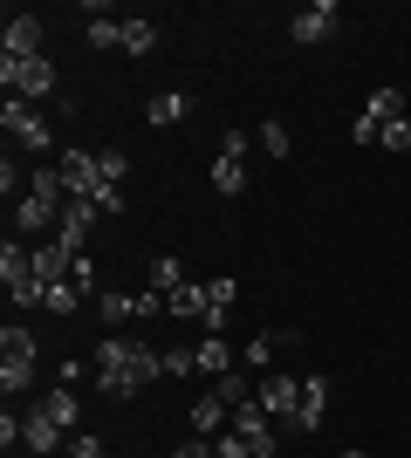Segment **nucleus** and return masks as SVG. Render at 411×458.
Segmentation results:
<instances>
[{
	"label": "nucleus",
	"mask_w": 411,
	"mask_h": 458,
	"mask_svg": "<svg viewBox=\"0 0 411 458\" xmlns=\"http://www.w3.org/2000/svg\"><path fill=\"white\" fill-rule=\"evenodd\" d=\"M158 377H165V349L124 343V335L97 343V390H103V397H137V390L158 383Z\"/></svg>",
	"instance_id": "obj_1"
},
{
	"label": "nucleus",
	"mask_w": 411,
	"mask_h": 458,
	"mask_svg": "<svg viewBox=\"0 0 411 458\" xmlns=\"http://www.w3.org/2000/svg\"><path fill=\"white\" fill-rule=\"evenodd\" d=\"M62 206H69V178H62V165H41V172H28V191H21V233H48L62 226Z\"/></svg>",
	"instance_id": "obj_2"
},
{
	"label": "nucleus",
	"mask_w": 411,
	"mask_h": 458,
	"mask_svg": "<svg viewBox=\"0 0 411 458\" xmlns=\"http://www.w3.org/2000/svg\"><path fill=\"white\" fill-rule=\"evenodd\" d=\"M35 356H41V343L21 322L0 328V390H7V397H28V390H35Z\"/></svg>",
	"instance_id": "obj_3"
},
{
	"label": "nucleus",
	"mask_w": 411,
	"mask_h": 458,
	"mask_svg": "<svg viewBox=\"0 0 411 458\" xmlns=\"http://www.w3.org/2000/svg\"><path fill=\"white\" fill-rule=\"evenodd\" d=\"M0 82L21 103H41V96H56V62L48 55H0Z\"/></svg>",
	"instance_id": "obj_4"
},
{
	"label": "nucleus",
	"mask_w": 411,
	"mask_h": 458,
	"mask_svg": "<svg viewBox=\"0 0 411 458\" xmlns=\"http://www.w3.org/2000/svg\"><path fill=\"white\" fill-rule=\"evenodd\" d=\"M0 131L14 137L21 151H48V144H56V131H48V116H41L35 103H21V96H7V110H0Z\"/></svg>",
	"instance_id": "obj_5"
},
{
	"label": "nucleus",
	"mask_w": 411,
	"mask_h": 458,
	"mask_svg": "<svg viewBox=\"0 0 411 458\" xmlns=\"http://www.w3.org/2000/svg\"><path fill=\"white\" fill-rule=\"evenodd\" d=\"M254 403L268 411V418H295V403H302V377H288V369H268V377L254 383Z\"/></svg>",
	"instance_id": "obj_6"
},
{
	"label": "nucleus",
	"mask_w": 411,
	"mask_h": 458,
	"mask_svg": "<svg viewBox=\"0 0 411 458\" xmlns=\"http://www.w3.org/2000/svg\"><path fill=\"white\" fill-rule=\"evenodd\" d=\"M330 35H336V0H309V7L288 21V41H295V48H315V41H330Z\"/></svg>",
	"instance_id": "obj_7"
},
{
	"label": "nucleus",
	"mask_w": 411,
	"mask_h": 458,
	"mask_svg": "<svg viewBox=\"0 0 411 458\" xmlns=\"http://www.w3.org/2000/svg\"><path fill=\"white\" fill-rule=\"evenodd\" d=\"M62 178H69V199H97V191H103V165H97V151L69 144V151H62Z\"/></svg>",
	"instance_id": "obj_8"
},
{
	"label": "nucleus",
	"mask_w": 411,
	"mask_h": 458,
	"mask_svg": "<svg viewBox=\"0 0 411 458\" xmlns=\"http://www.w3.org/2000/svg\"><path fill=\"white\" fill-rule=\"evenodd\" d=\"M234 431L254 445V458H274V452H281V438H274V418L261 411V403H240V411H234Z\"/></svg>",
	"instance_id": "obj_9"
},
{
	"label": "nucleus",
	"mask_w": 411,
	"mask_h": 458,
	"mask_svg": "<svg viewBox=\"0 0 411 458\" xmlns=\"http://www.w3.org/2000/svg\"><path fill=\"white\" fill-rule=\"evenodd\" d=\"M322 411H330V377H302V403H295V431L309 438V431H322Z\"/></svg>",
	"instance_id": "obj_10"
},
{
	"label": "nucleus",
	"mask_w": 411,
	"mask_h": 458,
	"mask_svg": "<svg viewBox=\"0 0 411 458\" xmlns=\"http://www.w3.org/2000/svg\"><path fill=\"white\" fill-rule=\"evenodd\" d=\"M35 253V281L41 287H69V267H76V253L62 247V240H41V247H28Z\"/></svg>",
	"instance_id": "obj_11"
},
{
	"label": "nucleus",
	"mask_w": 411,
	"mask_h": 458,
	"mask_svg": "<svg viewBox=\"0 0 411 458\" xmlns=\"http://www.w3.org/2000/svg\"><path fill=\"white\" fill-rule=\"evenodd\" d=\"M97 219H103V212L90 206V199H69V206H62V226H56V240H62L69 253H82V240H90V226H97Z\"/></svg>",
	"instance_id": "obj_12"
},
{
	"label": "nucleus",
	"mask_w": 411,
	"mask_h": 458,
	"mask_svg": "<svg viewBox=\"0 0 411 458\" xmlns=\"http://www.w3.org/2000/svg\"><path fill=\"white\" fill-rule=\"evenodd\" d=\"M21 445L48 458V452H56V445H62V424H56V418H48V411H41V403H35V411H21Z\"/></svg>",
	"instance_id": "obj_13"
},
{
	"label": "nucleus",
	"mask_w": 411,
	"mask_h": 458,
	"mask_svg": "<svg viewBox=\"0 0 411 458\" xmlns=\"http://www.w3.org/2000/svg\"><path fill=\"white\" fill-rule=\"evenodd\" d=\"M144 116H151L158 131H172V123H185V116H193V96H185V89H158L151 103H144Z\"/></svg>",
	"instance_id": "obj_14"
},
{
	"label": "nucleus",
	"mask_w": 411,
	"mask_h": 458,
	"mask_svg": "<svg viewBox=\"0 0 411 458\" xmlns=\"http://www.w3.org/2000/svg\"><path fill=\"white\" fill-rule=\"evenodd\" d=\"M165 315H178V322H206V281H185L165 294Z\"/></svg>",
	"instance_id": "obj_15"
},
{
	"label": "nucleus",
	"mask_w": 411,
	"mask_h": 458,
	"mask_svg": "<svg viewBox=\"0 0 411 458\" xmlns=\"http://www.w3.org/2000/svg\"><path fill=\"white\" fill-rule=\"evenodd\" d=\"M7 55H41V21L35 14H7Z\"/></svg>",
	"instance_id": "obj_16"
},
{
	"label": "nucleus",
	"mask_w": 411,
	"mask_h": 458,
	"mask_svg": "<svg viewBox=\"0 0 411 458\" xmlns=\"http://www.w3.org/2000/svg\"><path fill=\"white\" fill-rule=\"evenodd\" d=\"M0 281H7V287L35 281V253L21 247V240H7V247H0Z\"/></svg>",
	"instance_id": "obj_17"
},
{
	"label": "nucleus",
	"mask_w": 411,
	"mask_h": 458,
	"mask_svg": "<svg viewBox=\"0 0 411 458\" xmlns=\"http://www.w3.org/2000/svg\"><path fill=\"white\" fill-rule=\"evenodd\" d=\"M199 369H206V377H227V369H234V343H227V335H199Z\"/></svg>",
	"instance_id": "obj_18"
},
{
	"label": "nucleus",
	"mask_w": 411,
	"mask_h": 458,
	"mask_svg": "<svg viewBox=\"0 0 411 458\" xmlns=\"http://www.w3.org/2000/svg\"><path fill=\"white\" fill-rule=\"evenodd\" d=\"M41 411H48V418H56L62 431H69V438H76V424H82V403H76V390H62V383H56V390L41 397Z\"/></svg>",
	"instance_id": "obj_19"
},
{
	"label": "nucleus",
	"mask_w": 411,
	"mask_h": 458,
	"mask_svg": "<svg viewBox=\"0 0 411 458\" xmlns=\"http://www.w3.org/2000/svg\"><path fill=\"white\" fill-rule=\"evenodd\" d=\"M227 424H234V411H227L219 397H199V403H193V431H199V438H219Z\"/></svg>",
	"instance_id": "obj_20"
},
{
	"label": "nucleus",
	"mask_w": 411,
	"mask_h": 458,
	"mask_svg": "<svg viewBox=\"0 0 411 458\" xmlns=\"http://www.w3.org/2000/svg\"><path fill=\"white\" fill-rule=\"evenodd\" d=\"M213 185L227 191V199H240V191H247V157L219 151V157H213Z\"/></svg>",
	"instance_id": "obj_21"
},
{
	"label": "nucleus",
	"mask_w": 411,
	"mask_h": 458,
	"mask_svg": "<svg viewBox=\"0 0 411 458\" xmlns=\"http://www.w3.org/2000/svg\"><path fill=\"white\" fill-rule=\"evenodd\" d=\"M364 116H371V123H398V116H405V89H371Z\"/></svg>",
	"instance_id": "obj_22"
},
{
	"label": "nucleus",
	"mask_w": 411,
	"mask_h": 458,
	"mask_svg": "<svg viewBox=\"0 0 411 458\" xmlns=\"http://www.w3.org/2000/svg\"><path fill=\"white\" fill-rule=\"evenodd\" d=\"M172 287H185V267H178V253H158L151 260V294H172Z\"/></svg>",
	"instance_id": "obj_23"
},
{
	"label": "nucleus",
	"mask_w": 411,
	"mask_h": 458,
	"mask_svg": "<svg viewBox=\"0 0 411 458\" xmlns=\"http://www.w3.org/2000/svg\"><path fill=\"white\" fill-rule=\"evenodd\" d=\"M219 403H227V411H240V403H254V383L240 377V369H227V377H219V390H213Z\"/></svg>",
	"instance_id": "obj_24"
},
{
	"label": "nucleus",
	"mask_w": 411,
	"mask_h": 458,
	"mask_svg": "<svg viewBox=\"0 0 411 458\" xmlns=\"http://www.w3.org/2000/svg\"><path fill=\"white\" fill-rule=\"evenodd\" d=\"M151 48H158L151 21H124V55H151Z\"/></svg>",
	"instance_id": "obj_25"
},
{
	"label": "nucleus",
	"mask_w": 411,
	"mask_h": 458,
	"mask_svg": "<svg viewBox=\"0 0 411 458\" xmlns=\"http://www.w3.org/2000/svg\"><path fill=\"white\" fill-rule=\"evenodd\" d=\"M281 349H288V335H274V328H261L254 343H247V363H261V369H268L274 356H281Z\"/></svg>",
	"instance_id": "obj_26"
},
{
	"label": "nucleus",
	"mask_w": 411,
	"mask_h": 458,
	"mask_svg": "<svg viewBox=\"0 0 411 458\" xmlns=\"http://www.w3.org/2000/svg\"><path fill=\"white\" fill-rule=\"evenodd\" d=\"M213 458H254V445H247V438L234 431V424H227V431L213 438Z\"/></svg>",
	"instance_id": "obj_27"
},
{
	"label": "nucleus",
	"mask_w": 411,
	"mask_h": 458,
	"mask_svg": "<svg viewBox=\"0 0 411 458\" xmlns=\"http://www.w3.org/2000/svg\"><path fill=\"white\" fill-rule=\"evenodd\" d=\"M90 48H124V21H90Z\"/></svg>",
	"instance_id": "obj_28"
},
{
	"label": "nucleus",
	"mask_w": 411,
	"mask_h": 458,
	"mask_svg": "<svg viewBox=\"0 0 411 458\" xmlns=\"http://www.w3.org/2000/svg\"><path fill=\"white\" fill-rule=\"evenodd\" d=\"M377 144L405 157V151H411V116H398V123H384V137H377Z\"/></svg>",
	"instance_id": "obj_29"
},
{
	"label": "nucleus",
	"mask_w": 411,
	"mask_h": 458,
	"mask_svg": "<svg viewBox=\"0 0 411 458\" xmlns=\"http://www.w3.org/2000/svg\"><path fill=\"white\" fill-rule=\"evenodd\" d=\"M261 151H268V157H288V123H261Z\"/></svg>",
	"instance_id": "obj_30"
},
{
	"label": "nucleus",
	"mask_w": 411,
	"mask_h": 458,
	"mask_svg": "<svg viewBox=\"0 0 411 458\" xmlns=\"http://www.w3.org/2000/svg\"><path fill=\"white\" fill-rule=\"evenodd\" d=\"M199 369V349H165V377H193Z\"/></svg>",
	"instance_id": "obj_31"
},
{
	"label": "nucleus",
	"mask_w": 411,
	"mask_h": 458,
	"mask_svg": "<svg viewBox=\"0 0 411 458\" xmlns=\"http://www.w3.org/2000/svg\"><path fill=\"white\" fill-rule=\"evenodd\" d=\"M69 287H76V294H90V287H97V260H90V253H76V267H69Z\"/></svg>",
	"instance_id": "obj_32"
},
{
	"label": "nucleus",
	"mask_w": 411,
	"mask_h": 458,
	"mask_svg": "<svg viewBox=\"0 0 411 458\" xmlns=\"http://www.w3.org/2000/svg\"><path fill=\"white\" fill-rule=\"evenodd\" d=\"M97 165H103V185H124V172H131L124 151H97Z\"/></svg>",
	"instance_id": "obj_33"
},
{
	"label": "nucleus",
	"mask_w": 411,
	"mask_h": 458,
	"mask_svg": "<svg viewBox=\"0 0 411 458\" xmlns=\"http://www.w3.org/2000/svg\"><path fill=\"white\" fill-rule=\"evenodd\" d=\"M90 206H97V212H103V219H117V212H124V185H103V191H97V199H90Z\"/></svg>",
	"instance_id": "obj_34"
},
{
	"label": "nucleus",
	"mask_w": 411,
	"mask_h": 458,
	"mask_svg": "<svg viewBox=\"0 0 411 458\" xmlns=\"http://www.w3.org/2000/svg\"><path fill=\"white\" fill-rule=\"evenodd\" d=\"M69 458H110V452H103V438H90V431H76V438H69Z\"/></svg>",
	"instance_id": "obj_35"
},
{
	"label": "nucleus",
	"mask_w": 411,
	"mask_h": 458,
	"mask_svg": "<svg viewBox=\"0 0 411 458\" xmlns=\"http://www.w3.org/2000/svg\"><path fill=\"white\" fill-rule=\"evenodd\" d=\"M76 301H82L76 287H48V308H56V315H76Z\"/></svg>",
	"instance_id": "obj_36"
},
{
	"label": "nucleus",
	"mask_w": 411,
	"mask_h": 458,
	"mask_svg": "<svg viewBox=\"0 0 411 458\" xmlns=\"http://www.w3.org/2000/svg\"><path fill=\"white\" fill-rule=\"evenodd\" d=\"M350 137H356V144H377V137H384V123H371V116H356V123H350Z\"/></svg>",
	"instance_id": "obj_37"
},
{
	"label": "nucleus",
	"mask_w": 411,
	"mask_h": 458,
	"mask_svg": "<svg viewBox=\"0 0 411 458\" xmlns=\"http://www.w3.org/2000/svg\"><path fill=\"white\" fill-rule=\"evenodd\" d=\"M172 458H213V438H185V445H178Z\"/></svg>",
	"instance_id": "obj_38"
},
{
	"label": "nucleus",
	"mask_w": 411,
	"mask_h": 458,
	"mask_svg": "<svg viewBox=\"0 0 411 458\" xmlns=\"http://www.w3.org/2000/svg\"><path fill=\"white\" fill-rule=\"evenodd\" d=\"M336 458H364V452H336Z\"/></svg>",
	"instance_id": "obj_39"
}]
</instances>
